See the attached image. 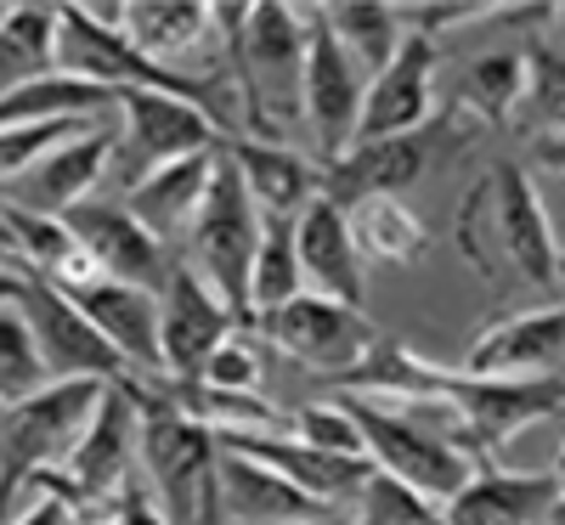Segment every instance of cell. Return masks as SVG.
Masks as SVG:
<instances>
[{
  "mask_svg": "<svg viewBox=\"0 0 565 525\" xmlns=\"http://www.w3.org/2000/svg\"><path fill=\"white\" fill-rule=\"evenodd\" d=\"M0 266L23 277V255H18V237H12V221H7V204H0Z\"/></svg>",
  "mask_w": 565,
  "mask_h": 525,
  "instance_id": "obj_39",
  "label": "cell"
},
{
  "mask_svg": "<svg viewBox=\"0 0 565 525\" xmlns=\"http://www.w3.org/2000/svg\"><path fill=\"white\" fill-rule=\"evenodd\" d=\"M119 97V119H114V159H108V181L119 193L141 186L153 170L193 159L221 148V125L186 97H170V90H114Z\"/></svg>",
  "mask_w": 565,
  "mask_h": 525,
  "instance_id": "obj_7",
  "label": "cell"
},
{
  "mask_svg": "<svg viewBox=\"0 0 565 525\" xmlns=\"http://www.w3.org/2000/svg\"><path fill=\"white\" fill-rule=\"evenodd\" d=\"M554 29H559V40H554V45L565 52V7H554Z\"/></svg>",
  "mask_w": 565,
  "mask_h": 525,
  "instance_id": "obj_43",
  "label": "cell"
},
{
  "mask_svg": "<svg viewBox=\"0 0 565 525\" xmlns=\"http://www.w3.org/2000/svg\"><path fill=\"white\" fill-rule=\"evenodd\" d=\"M244 322L221 306V294L204 277H193L181 260L170 266L164 289H159V356H164V378H199V367L210 362V351L238 333Z\"/></svg>",
  "mask_w": 565,
  "mask_h": 525,
  "instance_id": "obj_16",
  "label": "cell"
},
{
  "mask_svg": "<svg viewBox=\"0 0 565 525\" xmlns=\"http://www.w3.org/2000/svg\"><path fill=\"white\" fill-rule=\"evenodd\" d=\"M548 525H565V492H559V503L548 508Z\"/></svg>",
  "mask_w": 565,
  "mask_h": 525,
  "instance_id": "obj_44",
  "label": "cell"
},
{
  "mask_svg": "<svg viewBox=\"0 0 565 525\" xmlns=\"http://www.w3.org/2000/svg\"><path fill=\"white\" fill-rule=\"evenodd\" d=\"M90 328L114 345V356L125 362L130 378H164V356H159V294L141 282H90L85 294H68Z\"/></svg>",
  "mask_w": 565,
  "mask_h": 525,
  "instance_id": "obj_20",
  "label": "cell"
},
{
  "mask_svg": "<svg viewBox=\"0 0 565 525\" xmlns=\"http://www.w3.org/2000/svg\"><path fill=\"white\" fill-rule=\"evenodd\" d=\"M215 164H221V148L193 153V159H175V164L153 170L141 186H130V193H125V210H130L141 226H148L164 249L181 255L186 232H193V221H199V210H204V199H210Z\"/></svg>",
  "mask_w": 565,
  "mask_h": 525,
  "instance_id": "obj_23",
  "label": "cell"
},
{
  "mask_svg": "<svg viewBox=\"0 0 565 525\" xmlns=\"http://www.w3.org/2000/svg\"><path fill=\"white\" fill-rule=\"evenodd\" d=\"M289 436L322 447V452H345V458H367L356 418L345 413V401H306L300 413H289Z\"/></svg>",
  "mask_w": 565,
  "mask_h": 525,
  "instance_id": "obj_35",
  "label": "cell"
},
{
  "mask_svg": "<svg viewBox=\"0 0 565 525\" xmlns=\"http://www.w3.org/2000/svg\"><path fill=\"white\" fill-rule=\"evenodd\" d=\"M476 136H481V125L452 108V114H436L424 130H407V136L351 141L334 164H322V199H334L340 210H351L362 199H402L407 186H418L436 164L469 153Z\"/></svg>",
  "mask_w": 565,
  "mask_h": 525,
  "instance_id": "obj_4",
  "label": "cell"
},
{
  "mask_svg": "<svg viewBox=\"0 0 565 525\" xmlns=\"http://www.w3.org/2000/svg\"><path fill=\"white\" fill-rule=\"evenodd\" d=\"M436 74H441V45L407 34L396 45V57L367 79L362 97V119H356V141H385V136H407L436 119Z\"/></svg>",
  "mask_w": 565,
  "mask_h": 525,
  "instance_id": "obj_14",
  "label": "cell"
},
{
  "mask_svg": "<svg viewBox=\"0 0 565 525\" xmlns=\"http://www.w3.org/2000/svg\"><path fill=\"white\" fill-rule=\"evenodd\" d=\"M345 401V413L356 418V436H362V452L367 463L402 481L407 492H418L424 503H447L469 474H476V458L458 452L436 424H424L418 413L407 407H385V401H367V396H334Z\"/></svg>",
  "mask_w": 565,
  "mask_h": 525,
  "instance_id": "obj_6",
  "label": "cell"
},
{
  "mask_svg": "<svg viewBox=\"0 0 565 525\" xmlns=\"http://www.w3.org/2000/svg\"><path fill=\"white\" fill-rule=\"evenodd\" d=\"M23 282H29V277H18V271L0 266V306H18V300H23Z\"/></svg>",
  "mask_w": 565,
  "mask_h": 525,
  "instance_id": "obj_40",
  "label": "cell"
},
{
  "mask_svg": "<svg viewBox=\"0 0 565 525\" xmlns=\"http://www.w3.org/2000/svg\"><path fill=\"white\" fill-rule=\"evenodd\" d=\"M289 525H362L351 508H334V514H317V519H289Z\"/></svg>",
  "mask_w": 565,
  "mask_h": 525,
  "instance_id": "obj_41",
  "label": "cell"
},
{
  "mask_svg": "<svg viewBox=\"0 0 565 525\" xmlns=\"http://www.w3.org/2000/svg\"><path fill=\"white\" fill-rule=\"evenodd\" d=\"M351 514L362 525H441L436 503H424L418 492H407L402 481H391V474H380V469L367 474V486L356 492Z\"/></svg>",
  "mask_w": 565,
  "mask_h": 525,
  "instance_id": "obj_33",
  "label": "cell"
},
{
  "mask_svg": "<svg viewBox=\"0 0 565 525\" xmlns=\"http://www.w3.org/2000/svg\"><path fill=\"white\" fill-rule=\"evenodd\" d=\"M29 486H34V497H29V508L12 525H85V503L63 481V469H40Z\"/></svg>",
  "mask_w": 565,
  "mask_h": 525,
  "instance_id": "obj_36",
  "label": "cell"
},
{
  "mask_svg": "<svg viewBox=\"0 0 565 525\" xmlns=\"http://www.w3.org/2000/svg\"><path fill=\"white\" fill-rule=\"evenodd\" d=\"M317 18L328 23V34H334L345 52L356 57V68L373 79L391 57H396V45L407 40L402 18L391 0H334V7H317Z\"/></svg>",
  "mask_w": 565,
  "mask_h": 525,
  "instance_id": "obj_27",
  "label": "cell"
},
{
  "mask_svg": "<svg viewBox=\"0 0 565 525\" xmlns=\"http://www.w3.org/2000/svg\"><path fill=\"white\" fill-rule=\"evenodd\" d=\"M255 333H260V345H271L277 356L300 362L306 373L334 378V385H340L351 367H362V356L385 340V333L373 328L356 306L322 300V294H300V300H289L282 311L260 317Z\"/></svg>",
  "mask_w": 565,
  "mask_h": 525,
  "instance_id": "obj_9",
  "label": "cell"
},
{
  "mask_svg": "<svg viewBox=\"0 0 565 525\" xmlns=\"http://www.w3.org/2000/svg\"><path fill=\"white\" fill-rule=\"evenodd\" d=\"M441 401L463 424L469 458L487 463L521 436V429L554 424L565 413V373H554V378H476L463 367H447Z\"/></svg>",
  "mask_w": 565,
  "mask_h": 525,
  "instance_id": "obj_8",
  "label": "cell"
},
{
  "mask_svg": "<svg viewBox=\"0 0 565 525\" xmlns=\"http://www.w3.org/2000/svg\"><path fill=\"white\" fill-rule=\"evenodd\" d=\"M554 436H559V447H554V463H548V469H554L559 481H565V413L554 418Z\"/></svg>",
  "mask_w": 565,
  "mask_h": 525,
  "instance_id": "obj_42",
  "label": "cell"
},
{
  "mask_svg": "<svg viewBox=\"0 0 565 525\" xmlns=\"http://www.w3.org/2000/svg\"><path fill=\"white\" fill-rule=\"evenodd\" d=\"M103 525H170V514L153 503V492H141V481H130L108 508H97Z\"/></svg>",
  "mask_w": 565,
  "mask_h": 525,
  "instance_id": "obj_37",
  "label": "cell"
},
{
  "mask_svg": "<svg viewBox=\"0 0 565 525\" xmlns=\"http://www.w3.org/2000/svg\"><path fill=\"white\" fill-rule=\"evenodd\" d=\"M0 18H7V7H0Z\"/></svg>",
  "mask_w": 565,
  "mask_h": 525,
  "instance_id": "obj_45",
  "label": "cell"
},
{
  "mask_svg": "<svg viewBox=\"0 0 565 525\" xmlns=\"http://www.w3.org/2000/svg\"><path fill=\"white\" fill-rule=\"evenodd\" d=\"M57 74V7H7L0 18V97Z\"/></svg>",
  "mask_w": 565,
  "mask_h": 525,
  "instance_id": "obj_26",
  "label": "cell"
},
{
  "mask_svg": "<svg viewBox=\"0 0 565 525\" xmlns=\"http://www.w3.org/2000/svg\"><path fill=\"white\" fill-rule=\"evenodd\" d=\"M226 159L238 164L244 186H249V199L260 215H277V221H295L306 204L322 199V170L295 153V148H282V141H255V136H226L221 141Z\"/></svg>",
  "mask_w": 565,
  "mask_h": 525,
  "instance_id": "obj_24",
  "label": "cell"
},
{
  "mask_svg": "<svg viewBox=\"0 0 565 525\" xmlns=\"http://www.w3.org/2000/svg\"><path fill=\"white\" fill-rule=\"evenodd\" d=\"M565 367V300L509 311L476 333L463 373L476 378H554Z\"/></svg>",
  "mask_w": 565,
  "mask_h": 525,
  "instance_id": "obj_15",
  "label": "cell"
},
{
  "mask_svg": "<svg viewBox=\"0 0 565 525\" xmlns=\"http://www.w3.org/2000/svg\"><path fill=\"white\" fill-rule=\"evenodd\" d=\"M119 119V114H114ZM114 119L90 125L68 141H57L52 153H45L29 175H18L7 193H0V204L7 210H29V215H68L79 210L85 199H97V186L108 181V159H114Z\"/></svg>",
  "mask_w": 565,
  "mask_h": 525,
  "instance_id": "obj_12",
  "label": "cell"
},
{
  "mask_svg": "<svg viewBox=\"0 0 565 525\" xmlns=\"http://www.w3.org/2000/svg\"><path fill=\"white\" fill-rule=\"evenodd\" d=\"M141 396V474H148L153 503L170 514V525H221V497H215V463L221 441L193 413H181L170 396L148 390L130 378Z\"/></svg>",
  "mask_w": 565,
  "mask_h": 525,
  "instance_id": "obj_2",
  "label": "cell"
},
{
  "mask_svg": "<svg viewBox=\"0 0 565 525\" xmlns=\"http://www.w3.org/2000/svg\"><path fill=\"white\" fill-rule=\"evenodd\" d=\"M526 97V52H481L458 79V114H469L481 130L514 125Z\"/></svg>",
  "mask_w": 565,
  "mask_h": 525,
  "instance_id": "obj_29",
  "label": "cell"
},
{
  "mask_svg": "<svg viewBox=\"0 0 565 525\" xmlns=\"http://www.w3.org/2000/svg\"><path fill=\"white\" fill-rule=\"evenodd\" d=\"M266 378V356H260V333L238 328L210 351V362L199 367V385L204 390H260Z\"/></svg>",
  "mask_w": 565,
  "mask_h": 525,
  "instance_id": "obj_34",
  "label": "cell"
},
{
  "mask_svg": "<svg viewBox=\"0 0 565 525\" xmlns=\"http://www.w3.org/2000/svg\"><path fill=\"white\" fill-rule=\"evenodd\" d=\"M514 125L526 136H565V52L554 40L526 45V97Z\"/></svg>",
  "mask_w": 565,
  "mask_h": 525,
  "instance_id": "obj_31",
  "label": "cell"
},
{
  "mask_svg": "<svg viewBox=\"0 0 565 525\" xmlns=\"http://www.w3.org/2000/svg\"><path fill=\"white\" fill-rule=\"evenodd\" d=\"M351 221V237H356V255L373 266H407L418 260L424 249H430V232H424V221L402 204V199H362L345 210Z\"/></svg>",
  "mask_w": 565,
  "mask_h": 525,
  "instance_id": "obj_28",
  "label": "cell"
},
{
  "mask_svg": "<svg viewBox=\"0 0 565 525\" xmlns=\"http://www.w3.org/2000/svg\"><path fill=\"white\" fill-rule=\"evenodd\" d=\"M458 249L492 289H554L565 277V249L554 237L548 204L526 164L498 159L487 175L463 193L458 210Z\"/></svg>",
  "mask_w": 565,
  "mask_h": 525,
  "instance_id": "obj_1",
  "label": "cell"
},
{
  "mask_svg": "<svg viewBox=\"0 0 565 525\" xmlns=\"http://www.w3.org/2000/svg\"><path fill=\"white\" fill-rule=\"evenodd\" d=\"M526 141H532V164L565 181V136H526Z\"/></svg>",
  "mask_w": 565,
  "mask_h": 525,
  "instance_id": "obj_38",
  "label": "cell"
},
{
  "mask_svg": "<svg viewBox=\"0 0 565 525\" xmlns=\"http://www.w3.org/2000/svg\"><path fill=\"white\" fill-rule=\"evenodd\" d=\"M68 232L85 244V255L103 266V277L114 282H141V289H164V277L175 266V249H164L159 237L141 226L125 204H108V199H85L79 210L63 215Z\"/></svg>",
  "mask_w": 565,
  "mask_h": 525,
  "instance_id": "obj_18",
  "label": "cell"
},
{
  "mask_svg": "<svg viewBox=\"0 0 565 525\" xmlns=\"http://www.w3.org/2000/svg\"><path fill=\"white\" fill-rule=\"evenodd\" d=\"M362 97H367V74L356 68V57L328 34V23L311 7V45H306V85H300V119L311 125V141L322 164H334L351 141H356V119H362Z\"/></svg>",
  "mask_w": 565,
  "mask_h": 525,
  "instance_id": "obj_11",
  "label": "cell"
},
{
  "mask_svg": "<svg viewBox=\"0 0 565 525\" xmlns=\"http://www.w3.org/2000/svg\"><path fill=\"white\" fill-rule=\"evenodd\" d=\"M141 458V396L130 378H114L108 396L97 401V413H90L85 436L74 441V452L57 463L63 481L79 492L85 503V519L108 508L125 486H130V469Z\"/></svg>",
  "mask_w": 565,
  "mask_h": 525,
  "instance_id": "obj_10",
  "label": "cell"
},
{
  "mask_svg": "<svg viewBox=\"0 0 565 525\" xmlns=\"http://www.w3.org/2000/svg\"><path fill=\"white\" fill-rule=\"evenodd\" d=\"M114 378H52L45 390L0 407V525L40 469H57L85 436Z\"/></svg>",
  "mask_w": 565,
  "mask_h": 525,
  "instance_id": "obj_3",
  "label": "cell"
},
{
  "mask_svg": "<svg viewBox=\"0 0 565 525\" xmlns=\"http://www.w3.org/2000/svg\"><path fill=\"white\" fill-rule=\"evenodd\" d=\"M306 294V271H300V249H295V221H260V249H255V271H249V322L282 311L289 300Z\"/></svg>",
  "mask_w": 565,
  "mask_h": 525,
  "instance_id": "obj_30",
  "label": "cell"
},
{
  "mask_svg": "<svg viewBox=\"0 0 565 525\" xmlns=\"http://www.w3.org/2000/svg\"><path fill=\"white\" fill-rule=\"evenodd\" d=\"M45 385H52V373H45V362L34 351V333H29L23 311L0 306V407H12Z\"/></svg>",
  "mask_w": 565,
  "mask_h": 525,
  "instance_id": "obj_32",
  "label": "cell"
},
{
  "mask_svg": "<svg viewBox=\"0 0 565 525\" xmlns=\"http://www.w3.org/2000/svg\"><path fill=\"white\" fill-rule=\"evenodd\" d=\"M559 492L565 481L554 469H503L498 458H487L441 503V525H548Z\"/></svg>",
  "mask_w": 565,
  "mask_h": 525,
  "instance_id": "obj_17",
  "label": "cell"
},
{
  "mask_svg": "<svg viewBox=\"0 0 565 525\" xmlns=\"http://www.w3.org/2000/svg\"><path fill=\"white\" fill-rule=\"evenodd\" d=\"M260 210L249 199V186L238 175V164L226 159L221 148V164H215V181H210V199L193 221V232H186V244H181V266L204 277L210 289L221 294V306L238 317L244 328L249 322V271H255V249H260Z\"/></svg>",
  "mask_w": 565,
  "mask_h": 525,
  "instance_id": "obj_5",
  "label": "cell"
},
{
  "mask_svg": "<svg viewBox=\"0 0 565 525\" xmlns=\"http://www.w3.org/2000/svg\"><path fill=\"white\" fill-rule=\"evenodd\" d=\"M221 447H238L249 458H260L266 469H277L282 481H295L306 497H317L322 508H351L356 492L367 486L373 463L367 458H345V452H322L300 436H289V429H266V436H232Z\"/></svg>",
  "mask_w": 565,
  "mask_h": 525,
  "instance_id": "obj_21",
  "label": "cell"
},
{
  "mask_svg": "<svg viewBox=\"0 0 565 525\" xmlns=\"http://www.w3.org/2000/svg\"><path fill=\"white\" fill-rule=\"evenodd\" d=\"M125 40H130L148 63L181 74V68H175L181 57L204 52L210 40L221 45V34H215V7H204V0H130V7H125Z\"/></svg>",
  "mask_w": 565,
  "mask_h": 525,
  "instance_id": "obj_25",
  "label": "cell"
},
{
  "mask_svg": "<svg viewBox=\"0 0 565 525\" xmlns=\"http://www.w3.org/2000/svg\"><path fill=\"white\" fill-rule=\"evenodd\" d=\"M18 311H23V322L34 333V351L52 378H130L125 362L114 356V345L90 328V317L63 289H52V282L29 277Z\"/></svg>",
  "mask_w": 565,
  "mask_h": 525,
  "instance_id": "obj_13",
  "label": "cell"
},
{
  "mask_svg": "<svg viewBox=\"0 0 565 525\" xmlns=\"http://www.w3.org/2000/svg\"><path fill=\"white\" fill-rule=\"evenodd\" d=\"M215 497H221V525H289V519L334 514V508H322L295 481H282L277 469H266L260 458H249L238 447H221Z\"/></svg>",
  "mask_w": 565,
  "mask_h": 525,
  "instance_id": "obj_22",
  "label": "cell"
},
{
  "mask_svg": "<svg viewBox=\"0 0 565 525\" xmlns=\"http://www.w3.org/2000/svg\"><path fill=\"white\" fill-rule=\"evenodd\" d=\"M295 249H300V271H306V294L356 306L367 300V260L356 255L351 221L334 199H317L295 215Z\"/></svg>",
  "mask_w": 565,
  "mask_h": 525,
  "instance_id": "obj_19",
  "label": "cell"
}]
</instances>
